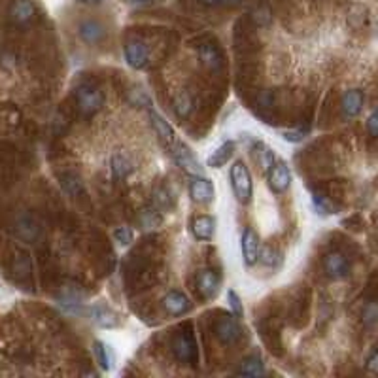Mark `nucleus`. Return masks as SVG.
Masks as SVG:
<instances>
[{"label":"nucleus","instance_id":"1","mask_svg":"<svg viewBox=\"0 0 378 378\" xmlns=\"http://www.w3.org/2000/svg\"><path fill=\"white\" fill-rule=\"evenodd\" d=\"M229 180L236 201L241 202V205H250L253 197V182H252V174H250V168H248L244 161L239 159L231 165Z\"/></svg>","mask_w":378,"mask_h":378},{"label":"nucleus","instance_id":"2","mask_svg":"<svg viewBox=\"0 0 378 378\" xmlns=\"http://www.w3.org/2000/svg\"><path fill=\"white\" fill-rule=\"evenodd\" d=\"M76 108L84 118H91L104 106V93L91 84H81L74 91Z\"/></svg>","mask_w":378,"mask_h":378},{"label":"nucleus","instance_id":"3","mask_svg":"<svg viewBox=\"0 0 378 378\" xmlns=\"http://www.w3.org/2000/svg\"><path fill=\"white\" fill-rule=\"evenodd\" d=\"M168 149H171L172 159L176 161V165L183 172H188L189 176H205V168H202V165L199 163V159H197L195 154L191 151L188 144L174 140V144Z\"/></svg>","mask_w":378,"mask_h":378},{"label":"nucleus","instance_id":"4","mask_svg":"<svg viewBox=\"0 0 378 378\" xmlns=\"http://www.w3.org/2000/svg\"><path fill=\"white\" fill-rule=\"evenodd\" d=\"M6 13L8 21L16 27H29L38 18V6L35 0H10Z\"/></svg>","mask_w":378,"mask_h":378},{"label":"nucleus","instance_id":"5","mask_svg":"<svg viewBox=\"0 0 378 378\" xmlns=\"http://www.w3.org/2000/svg\"><path fill=\"white\" fill-rule=\"evenodd\" d=\"M172 352L176 355L178 361L195 365L199 360V352H197V343L191 333H180L172 340Z\"/></svg>","mask_w":378,"mask_h":378},{"label":"nucleus","instance_id":"6","mask_svg":"<svg viewBox=\"0 0 378 378\" xmlns=\"http://www.w3.org/2000/svg\"><path fill=\"white\" fill-rule=\"evenodd\" d=\"M267 182H269L270 191L276 193V195L286 193L290 185H292V172H290V166H287L286 161H275V165L270 166V171L267 172Z\"/></svg>","mask_w":378,"mask_h":378},{"label":"nucleus","instance_id":"7","mask_svg":"<svg viewBox=\"0 0 378 378\" xmlns=\"http://www.w3.org/2000/svg\"><path fill=\"white\" fill-rule=\"evenodd\" d=\"M214 331H216V337H218L219 343L225 344V346L236 344L244 335V329L239 323V318H231V316L219 318L216 321V326H214Z\"/></svg>","mask_w":378,"mask_h":378},{"label":"nucleus","instance_id":"8","mask_svg":"<svg viewBox=\"0 0 378 378\" xmlns=\"http://www.w3.org/2000/svg\"><path fill=\"white\" fill-rule=\"evenodd\" d=\"M123 52H125L127 64H129L131 69L142 70L148 67L149 47L146 46L140 38H131V40L125 44V47H123Z\"/></svg>","mask_w":378,"mask_h":378},{"label":"nucleus","instance_id":"9","mask_svg":"<svg viewBox=\"0 0 378 378\" xmlns=\"http://www.w3.org/2000/svg\"><path fill=\"white\" fill-rule=\"evenodd\" d=\"M78 36H80L81 42H86L89 46H97V44L106 40L108 29L98 19H84L78 25Z\"/></svg>","mask_w":378,"mask_h":378},{"label":"nucleus","instance_id":"10","mask_svg":"<svg viewBox=\"0 0 378 378\" xmlns=\"http://www.w3.org/2000/svg\"><path fill=\"white\" fill-rule=\"evenodd\" d=\"M189 195L197 205H210L216 197L212 180L207 176H193V180L189 182Z\"/></svg>","mask_w":378,"mask_h":378},{"label":"nucleus","instance_id":"11","mask_svg":"<svg viewBox=\"0 0 378 378\" xmlns=\"http://www.w3.org/2000/svg\"><path fill=\"white\" fill-rule=\"evenodd\" d=\"M13 229H16V235L25 242H33L36 241L42 233V227L38 224V219L29 212H21L18 214L16 218V224H13Z\"/></svg>","mask_w":378,"mask_h":378},{"label":"nucleus","instance_id":"12","mask_svg":"<svg viewBox=\"0 0 378 378\" xmlns=\"http://www.w3.org/2000/svg\"><path fill=\"white\" fill-rule=\"evenodd\" d=\"M323 270L331 280H343L350 275V261L348 258L340 252L327 253L323 258Z\"/></svg>","mask_w":378,"mask_h":378},{"label":"nucleus","instance_id":"13","mask_svg":"<svg viewBox=\"0 0 378 378\" xmlns=\"http://www.w3.org/2000/svg\"><path fill=\"white\" fill-rule=\"evenodd\" d=\"M241 250H242V261L246 267H253L259 261V235L256 229L246 227L242 231V241H241Z\"/></svg>","mask_w":378,"mask_h":378},{"label":"nucleus","instance_id":"14","mask_svg":"<svg viewBox=\"0 0 378 378\" xmlns=\"http://www.w3.org/2000/svg\"><path fill=\"white\" fill-rule=\"evenodd\" d=\"M89 316H91L93 323L101 329H115L121 326L120 314L106 304H93L89 309Z\"/></svg>","mask_w":378,"mask_h":378},{"label":"nucleus","instance_id":"15","mask_svg":"<svg viewBox=\"0 0 378 378\" xmlns=\"http://www.w3.org/2000/svg\"><path fill=\"white\" fill-rule=\"evenodd\" d=\"M148 115H149V123L154 127L155 134H157V138L161 140V144L166 146V148H171L172 144H174V140H176V137H174V129H172L171 123H168L159 112H155L154 108L148 110Z\"/></svg>","mask_w":378,"mask_h":378},{"label":"nucleus","instance_id":"16","mask_svg":"<svg viewBox=\"0 0 378 378\" xmlns=\"http://www.w3.org/2000/svg\"><path fill=\"white\" fill-rule=\"evenodd\" d=\"M195 286L205 299H214L219 292V278L218 275L210 269L199 270L195 276Z\"/></svg>","mask_w":378,"mask_h":378},{"label":"nucleus","instance_id":"17","mask_svg":"<svg viewBox=\"0 0 378 378\" xmlns=\"http://www.w3.org/2000/svg\"><path fill=\"white\" fill-rule=\"evenodd\" d=\"M250 19L256 29H269L275 21V10L270 6L269 0H259L256 2L250 12Z\"/></svg>","mask_w":378,"mask_h":378},{"label":"nucleus","instance_id":"18","mask_svg":"<svg viewBox=\"0 0 378 378\" xmlns=\"http://www.w3.org/2000/svg\"><path fill=\"white\" fill-rule=\"evenodd\" d=\"M365 104V95L361 89H350L343 95L340 101V110H343L344 118H357L363 110Z\"/></svg>","mask_w":378,"mask_h":378},{"label":"nucleus","instance_id":"19","mask_svg":"<svg viewBox=\"0 0 378 378\" xmlns=\"http://www.w3.org/2000/svg\"><path fill=\"white\" fill-rule=\"evenodd\" d=\"M163 309L166 310V314L183 316L185 312L191 310V303H189V299L182 292L172 290V292H168L163 297Z\"/></svg>","mask_w":378,"mask_h":378},{"label":"nucleus","instance_id":"20","mask_svg":"<svg viewBox=\"0 0 378 378\" xmlns=\"http://www.w3.org/2000/svg\"><path fill=\"white\" fill-rule=\"evenodd\" d=\"M191 233L197 241H212L214 233H216V219L212 216H207V214L195 216L191 219Z\"/></svg>","mask_w":378,"mask_h":378},{"label":"nucleus","instance_id":"21","mask_svg":"<svg viewBox=\"0 0 378 378\" xmlns=\"http://www.w3.org/2000/svg\"><path fill=\"white\" fill-rule=\"evenodd\" d=\"M199 61L202 63L205 69H208L210 72H222L224 69V57H222V53L214 44H202L199 50Z\"/></svg>","mask_w":378,"mask_h":378},{"label":"nucleus","instance_id":"22","mask_svg":"<svg viewBox=\"0 0 378 378\" xmlns=\"http://www.w3.org/2000/svg\"><path fill=\"white\" fill-rule=\"evenodd\" d=\"M250 149H252L253 157H256V161H258L259 168L267 174V172L270 171V166L275 165V161H276L275 151H273L267 144L261 142V140H256V138L250 142Z\"/></svg>","mask_w":378,"mask_h":378},{"label":"nucleus","instance_id":"23","mask_svg":"<svg viewBox=\"0 0 378 378\" xmlns=\"http://www.w3.org/2000/svg\"><path fill=\"white\" fill-rule=\"evenodd\" d=\"M346 25L350 29L354 30H361L369 23V10H367L365 4L361 2H352L348 8H346Z\"/></svg>","mask_w":378,"mask_h":378},{"label":"nucleus","instance_id":"24","mask_svg":"<svg viewBox=\"0 0 378 378\" xmlns=\"http://www.w3.org/2000/svg\"><path fill=\"white\" fill-rule=\"evenodd\" d=\"M110 171H112L114 178L121 180V178H127L134 171V163H132L131 157L123 154V151H115V154L112 155V159H110Z\"/></svg>","mask_w":378,"mask_h":378},{"label":"nucleus","instance_id":"25","mask_svg":"<svg viewBox=\"0 0 378 378\" xmlns=\"http://www.w3.org/2000/svg\"><path fill=\"white\" fill-rule=\"evenodd\" d=\"M138 225L146 231H154L163 225V214L157 207H146L138 212Z\"/></svg>","mask_w":378,"mask_h":378},{"label":"nucleus","instance_id":"26","mask_svg":"<svg viewBox=\"0 0 378 378\" xmlns=\"http://www.w3.org/2000/svg\"><path fill=\"white\" fill-rule=\"evenodd\" d=\"M233 154H235V142L227 140V142L218 146V148L214 149L212 154L208 155L207 165L212 166V168H219V166H224L225 163L233 157Z\"/></svg>","mask_w":378,"mask_h":378},{"label":"nucleus","instance_id":"27","mask_svg":"<svg viewBox=\"0 0 378 378\" xmlns=\"http://www.w3.org/2000/svg\"><path fill=\"white\" fill-rule=\"evenodd\" d=\"M172 108H174V114H176L178 118L185 120V118H189L191 112L195 110V101H193V97H191L188 91H182L178 93L174 101H172Z\"/></svg>","mask_w":378,"mask_h":378},{"label":"nucleus","instance_id":"28","mask_svg":"<svg viewBox=\"0 0 378 378\" xmlns=\"http://www.w3.org/2000/svg\"><path fill=\"white\" fill-rule=\"evenodd\" d=\"M236 372L242 374V377H261V374H265L263 360L258 357V355H250L246 360H242V363L239 365Z\"/></svg>","mask_w":378,"mask_h":378},{"label":"nucleus","instance_id":"29","mask_svg":"<svg viewBox=\"0 0 378 378\" xmlns=\"http://www.w3.org/2000/svg\"><path fill=\"white\" fill-rule=\"evenodd\" d=\"M61 188H63L64 193H69L70 197L80 195L81 189H84V183H81V178L76 174V172H64L61 176Z\"/></svg>","mask_w":378,"mask_h":378},{"label":"nucleus","instance_id":"30","mask_svg":"<svg viewBox=\"0 0 378 378\" xmlns=\"http://www.w3.org/2000/svg\"><path fill=\"white\" fill-rule=\"evenodd\" d=\"M259 259H261V265L267 267V269H278L282 265V253L273 246H263L259 250Z\"/></svg>","mask_w":378,"mask_h":378},{"label":"nucleus","instance_id":"31","mask_svg":"<svg viewBox=\"0 0 378 378\" xmlns=\"http://www.w3.org/2000/svg\"><path fill=\"white\" fill-rule=\"evenodd\" d=\"M93 355H95V361H97L98 367H101L104 372L112 369V361H110L108 346H106V344L101 343V340H95V343H93Z\"/></svg>","mask_w":378,"mask_h":378},{"label":"nucleus","instance_id":"32","mask_svg":"<svg viewBox=\"0 0 378 378\" xmlns=\"http://www.w3.org/2000/svg\"><path fill=\"white\" fill-rule=\"evenodd\" d=\"M312 207H314L318 216H331L335 214V207L327 197L320 195V193H312Z\"/></svg>","mask_w":378,"mask_h":378},{"label":"nucleus","instance_id":"33","mask_svg":"<svg viewBox=\"0 0 378 378\" xmlns=\"http://www.w3.org/2000/svg\"><path fill=\"white\" fill-rule=\"evenodd\" d=\"M361 318H363V323H365V327H369V329H372V327L378 326V303L377 301L367 303V307L363 309V314H361Z\"/></svg>","mask_w":378,"mask_h":378},{"label":"nucleus","instance_id":"34","mask_svg":"<svg viewBox=\"0 0 378 378\" xmlns=\"http://www.w3.org/2000/svg\"><path fill=\"white\" fill-rule=\"evenodd\" d=\"M114 239L120 246H129L134 241V231L131 227H118L114 231Z\"/></svg>","mask_w":378,"mask_h":378},{"label":"nucleus","instance_id":"35","mask_svg":"<svg viewBox=\"0 0 378 378\" xmlns=\"http://www.w3.org/2000/svg\"><path fill=\"white\" fill-rule=\"evenodd\" d=\"M154 207H157L159 210L171 208V197H168V191L165 188H157L154 191Z\"/></svg>","mask_w":378,"mask_h":378},{"label":"nucleus","instance_id":"36","mask_svg":"<svg viewBox=\"0 0 378 378\" xmlns=\"http://www.w3.org/2000/svg\"><path fill=\"white\" fill-rule=\"evenodd\" d=\"M227 301H229L231 312L236 316V318H242L244 316V307H242V299L239 297V293L235 290H229L227 292Z\"/></svg>","mask_w":378,"mask_h":378},{"label":"nucleus","instance_id":"37","mask_svg":"<svg viewBox=\"0 0 378 378\" xmlns=\"http://www.w3.org/2000/svg\"><path fill=\"white\" fill-rule=\"evenodd\" d=\"M129 103H131L132 106H144V108L148 110L151 108V98H149L142 89H134V91H131V95H129Z\"/></svg>","mask_w":378,"mask_h":378},{"label":"nucleus","instance_id":"38","mask_svg":"<svg viewBox=\"0 0 378 378\" xmlns=\"http://www.w3.org/2000/svg\"><path fill=\"white\" fill-rule=\"evenodd\" d=\"M304 134H307V131L304 129H297V131H284L282 132V137H284V140L286 142H301L304 138Z\"/></svg>","mask_w":378,"mask_h":378},{"label":"nucleus","instance_id":"39","mask_svg":"<svg viewBox=\"0 0 378 378\" xmlns=\"http://www.w3.org/2000/svg\"><path fill=\"white\" fill-rule=\"evenodd\" d=\"M367 131H369L371 137L378 138V110L369 115V120H367Z\"/></svg>","mask_w":378,"mask_h":378},{"label":"nucleus","instance_id":"40","mask_svg":"<svg viewBox=\"0 0 378 378\" xmlns=\"http://www.w3.org/2000/svg\"><path fill=\"white\" fill-rule=\"evenodd\" d=\"M74 2H80V4H101L103 0H74Z\"/></svg>","mask_w":378,"mask_h":378}]
</instances>
